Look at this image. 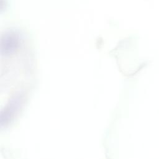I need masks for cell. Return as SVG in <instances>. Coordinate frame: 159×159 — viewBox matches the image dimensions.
<instances>
[{"instance_id":"obj_2","label":"cell","mask_w":159,"mask_h":159,"mask_svg":"<svg viewBox=\"0 0 159 159\" xmlns=\"http://www.w3.org/2000/svg\"><path fill=\"white\" fill-rule=\"evenodd\" d=\"M21 100L19 96L12 98L6 107L4 108V111L1 112V125L7 124L11 119L14 117L13 116L16 112L18 111L19 107L20 106Z\"/></svg>"},{"instance_id":"obj_1","label":"cell","mask_w":159,"mask_h":159,"mask_svg":"<svg viewBox=\"0 0 159 159\" xmlns=\"http://www.w3.org/2000/svg\"><path fill=\"white\" fill-rule=\"evenodd\" d=\"M19 45V38L14 32L4 35L1 40V54L9 55L13 53Z\"/></svg>"}]
</instances>
